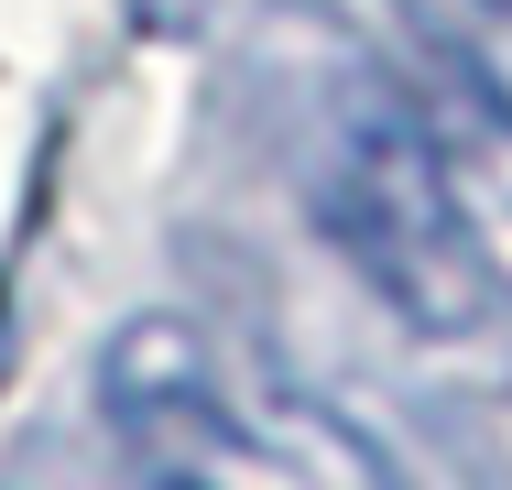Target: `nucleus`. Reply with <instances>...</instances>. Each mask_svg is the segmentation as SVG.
<instances>
[{
  "mask_svg": "<svg viewBox=\"0 0 512 490\" xmlns=\"http://www.w3.org/2000/svg\"><path fill=\"white\" fill-rule=\"evenodd\" d=\"M262 88H273V131H284L295 196L327 229V251L414 338H480L502 316V294L469 251V218L447 196V153H436L414 77L393 55H371L338 11L284 0V22L262 44Z\"/></svg>",
  "mask_w": 512,
  "mask_h": 490,
  "instance_id": "nucleus-1",
  "label": "nucleus"
},
{
  "mask_svg": "<svg viewBox=\"0 0 512 490\" xmlns=\"http://www.w3.org/2000/svg\"><path fill=\"white\" fill-rule=\"evenodd\" d=\"M469 11H512V0H469Z\"/></svg>",
  "mask_w": 512,
  "mask_h": 490,
  "instance_id": "nucleus-5",
  "label": "nucleus"
},
{
  "mask_svg": "<svg viewBox=\"0 0 512 490\" xmlns=\"http://www.w3.org/2000/svg\"><path fill=\"white\" fill-rule=\"evenodd\" d=\"M414 98L436 120V153H447V196L469 218V251H480L491 294L512 305V88L480 77L469 55H447V66L414 77Z\"/></svg>",
  "mask_w": 512,
  "mask_h": 490,
  "instance_id": "nucleus-3",
  "label": "nucleus"
},
{
  "mask_svg": "<svg viewBox=\"0 0 512 490\" xmlns=\"http://www.w3.org/2000/svg\"><path fill=\"white\" fill-rule=\"evenodd\" d=\"M131 22L175 44V33H197V22H207V0H131Z\"/></svg>",
  "mask_w": 512,
  "mask_h": 490,
  "instance_id": "nucleus-4",
  "label": "nucleus"
},
{
  "mask_svg": "<svg viewBox=\"0 0 512 490\" xmlns=\"http://www.w3.org/2000/svg\"><path fill=\"white\" fill-rule=\"evenodd\" d=\"M99 414L142 480L197 490H382L371 447L316 403H240L186 316H131L99 349Z\"/></svg>",
  "mask_w": 512,
  "mask_h": 490,
  "instance_id": "nucleus-2",
  "label": "nucleus"
},
{
  "mask_svg": "<svg viewBox=\"0 0 512 490\" xmlns=\"http://www.w3.org/2000/svg\"><path fill=\"white\" fill-rule=\"evenodd\" d=\"M153 490H197V480H153Z\"/></svg>",
  "mask_w": 512,
  "mask_h": 490,
  "instance_id": "nucleus-6",
  "label": "nucleus"
}]
</instances>
